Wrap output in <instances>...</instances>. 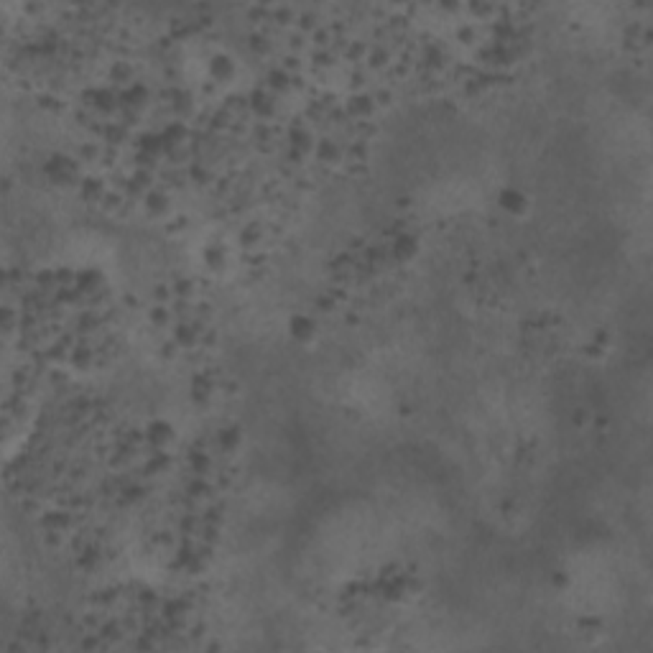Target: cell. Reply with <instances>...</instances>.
Wrapping results in <instances>:
<instances>
[{"label":"cell","mask_w":653,"mask_h":653,"mask_svg":"<svg viewBox=\"0 0 653 653\" xmlns=\"http://www.w3.org/2000/svg\"><path fill=\"white\" fill-rule=\"evenodd\" d=\"M148 319H151V324L154 326H166L174 319V311L166 307V304H154L151 311H148Z\"/></svg>","instance_id":"5b68a950"},{"label":"cell","mask_w":653,"mask_h":653,"mask_svg":"<svg viewBox=\"0 0 653 653\" xmlns=\"http://www.w3.org/2000/svg\"><path fill=\"white\" fill-rule=\"evenodd\" d=\"M219 444H222V449L233 452V449L240 444V431H237V429H225V431L219 434Z\"/></svg>","instance_id":"8992f818"},{"label":"cell","mask_w":653,"mask_h":653,"mask_svg":"<svg viewBox=\"0 0 653 653\" xmlns=\"http://www.w3.org/2000/svg\"><path fill=\"white\" fill-rule=\"evenodd\" d=\"M289 332L299 345H311V342L317 340L319 326L317 322L311 317H307V314H296V317H291L289 322Z\"/></svg>","instance_id":"6da1fadb"},{"label":"cell","mask_w":653,"mask_h":653,"mask_svg":"<svg viewBox=\"0 0 653 653\" xmlns=\"http://www.w3.org/2000/svg\"><path fill=\"white\" fill-rule=\"evenodd\" d=\"M498 204L503 207V212H508V215H513V217H521V215H526L528 212V200L516 189H503Z\"/></svg>","instance_id":"7a4b0ae2"},{"label":"cell","mask_w":653,"mask_h":653,"mask_svg":"<svg viewBox=\"0 0 653 653\" xmlns=\"http://www.w3.org/2000/svg\"><path fill=\"white\" fill-rule=\"evenodd\" d=\"M209 77L215 82H219V84H222V82H230L235 77V62L225 54H215L209 59Z\"/></svg>","instance_id":"3957f363"},{"label":"cell","mask_w":653,"mask_h":653,"mask_svg":"<svg viewBox=\"0 0 653 653\" xmlns=\"http://www.w3.org/2000/svg\"><path fill=\"white\" fill-rule=\"evenodd\" d=\"M143 207L151 217H163L166 209H169V197H166L161 189H148V194H145V200H143Z\"/></svg>","instance_id":"277c9868"}]
</instances>
